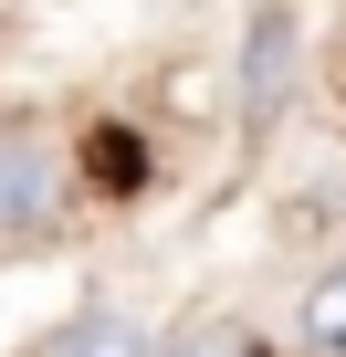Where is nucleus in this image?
<instances>
[{"label": "nucleus", "mask_w": 346, "mask_h": 357, "mask_svg": "<svg viewBox=\"0 0 346 357\" xmlns=\"http://www.w3.org/2000/svg\"><path fill=\"white\" fill-rule=\"evenodd\" d=\"M63 211H74V147L42 116H0V252L42 242Z\"/></svg>", "instance_id": "obj_1"}, {"label": "nucleus", "mask_w": 346, "mask_h": 357, "mask_svg": "<svg viewBox=\"0 0 346 357\" xmlns=\"http://www.w3.org/2000/svg\"><path fill=\"white\" fill-rule=\"evenodd\" d=\"M304 84V11L294 0H252V22H242V53H231V116L242 137H273L283 105Z\"/></svg>", "instance_id": "obj_2"}, {"label": "nucleus", "mask_w": 346, "mask_h": 357, "mask_svg": "<svg viewBox=\"0 0 346 357\" xmlns=\"http://www.w3.org/2000/svg\"><path fill=\"white\" fill-rule=\"evenodd\" d=\"M42 357H157V336H147V315H126V305H84Z\"/></svg>", "instance_id": "obj_3"}, {"label": "nucleus", "mask_w": 346, "mask_h": 357, "mask_svg": "<svg viewBox=\"0 0 346 357\" xmlns=\"http://www.w3.org/2000/svg\"><path fill=\"white\" fill-rule=\"evenodd\" d=\"M294 347H304V357H346V263H325V273L304 284V305H294Z\"/></svg>", "instance_id": "obj_4"}, {"label": "nucleus", "mask_w": 346, "mask_h": 357, "mask_svg": "<svg viewBox=\"0 0 346 357\" xmlns=\"http://www.w3.org/2000/svg\"><path fill=\"white\" fill-rule=\"evenodd\" d=\"M157 357H273L262 336H242V326H189V336H168Z\"/></svg>", "instance_id": "obj_5"}]
</instances>
